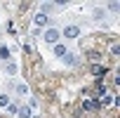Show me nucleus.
<instances>
[{
	"mask_svg": "<svg viewBox=\"0 0 120 118\" xmlns=\"http://www.w3.org/2000/svg\"><path fill=\"white\" fill-rule=\"evenodd\" d=\"M108 10H111V12H120V3H111Z\"/></svg>",
	"mask_w": 120,
	"mask_h": 118,
	"instance_id": "12",
	"label": "nucleus"
},
{
	"mask_svg": "<svg viewBox=\"0 0 120 118\" xmlns=\"http://www.w3.org/2000/svg\"><path fill=\"white\" fill-rule=\"evenodd\" d=\"M59 38H61V31H56V28H47V31H45V43L56 45V43H59Z\"/></svg>",
	"mask_w": 120,
	"mask_h": 118,
	"instance_id": "1",
	"label": "nucleus"
},
{
	"mask_svg": "<svg viewBox=\"0 0 120 118\" xmlns=\"http://www.w3.org/2000/svg\"><path fill=\"white\" fill-rule=\"evenodd\" d=\"M17 116H19V118H31V109H28V106H21V109L17 111Z\"/></svg>",
	"mask_w": 120,
	"mask_h": 118,
	"instance_id": "7",
	"label": "nucleus"
},
{
	"mask_svg": "<svg viewBox=\"0 0 120 118\" xmlns=\"http://www.w3.org/2000/svg\"><path fill=\"white\" fill-rule=\"evenodd\" d=\"M10 104V99H7V94H0V106H7Z\"/></svg>",
	"mask_w": 120,
	"mask_h": 118,
	"instance_id": "13",
	"label": "nucleus"
},
{
	"mask_svg": "<svg viewBox=\"0 0 120 118\" xmlns=\"http://www.w3.org/2000/svg\"><path fill=\"white\" fill-rule=\"evenodd\" d=\"M17 92L26 97V94H28V85H26V83H19V85H17Z\"/></svg>",
	"mask_w": 120,
	"mask_h": 118,
	"instance_id": "10",
	"label": "nucleus"
},
{
	"mask_svg": "<svg viewBox=\"0 0 120 118\" xmlns=\"http://www.w3.org/2000/svg\"><path fill=\"white\" fill-rule=\"evenodd\" d=\"M54 54L64 59V57L68 54V50H66V45H61V43H56V45H54Z\"/></svg>",
	"mask_w": 120,
	"mask_h": 118,
	"instance_id": "3",
	"label": "nucleus"
},
{
	"mask_svg": "<svg viewBox=\"0 0 120 118\" xmlns=\"http://www.w3.org/2000/svg\"><path fill=\"white\" fill-rule=\"evenodd\" d=\"M10 57H12V52H10V47H7V45H0V59H3V62H7Z\"/></svg>",
	"mask_w": 120,
	"mask_h": 118,
	"instance_id": "4",
	"label": "nucleus"
},
{
	"mask_svg": "<svg viewBox=\"0 0 120 118\" xmlns=\"http://www.w3.org/2000/svg\"><path fill=\"white\" fill-rule=\"evenodd\" d=\"M47 21H49V17H45V14H38L35 17V26H45Z\"/></svg>",
	"mask_w": 120,
	"mask_h": 118,
	"instance_id": "8",
	"label": "nucleus"
},
{
	"mask_svg": "<svg viewBox=\"0 0 120 118\" xmlns=\"http://www.w3.org/2000/svg\"><path fill=\"white\" fill-rule=\"evenodd\" d=\"M61 35H64V38H78V35H80V28H78V26H66Z\"/></svg>",
	"mask_w": 120,
	"mask_h": 118,
	"instance_id": "2",
	"label": "nucleus"
},
{
	"mask_svg": "<svg viewBox=\"0 0 120 118\" xmlns=\"http://www.w3.org/2000/svg\"><path fill=\"white\" fill-rule=\"evenodd\" d=\"M104 17H106V10H101V7H97V10H94V19H97V21H101Z\"/></svg>",
	"mask_w": 120,
	"mask_h": 118,
	"instance_id": "9",
	"label": "nucleus"
},
{
	"mask_svg": "<svg viewBox=\"0 0 120 118\" xmlns=\"http://www.w3.org/2000/svg\"><path fill=\"white\" fill-rule=\"evenodd\" d=\"M106 71H108L106 66H92V73H94V76H101V78H104V76H106Z\"/></svg>",
	"mask_w": 120,
	"mask_h": 118,
	"instance_id": "5",
	"label": "nucleus"
},
{
	"mask_svg": "<svg viewBox=\"0 0 120 118\" xmlns=\"http://www.w3.org/2000/svg\"><path fill=\"white\" fill-rule=\"evenodd\" d=\"M99 106H101L99 102H90V99H87V102H82V109H87V111H92V109H99Z\"/></svg>",
	"mask_w": 120,
	"mask_h": 118,
	"instance_id": "6",
	"label": "nucleus"
},
{
	"mask_svg": "<svg viewBox=\"0 0 120 118\" xmlns=\"http://www.w3.org/2000/svg\"><path fill=\"white\" fill-rule=\"evenodd\" d=\"M7 111H10V113H17L19 106H17V104H7Z\"/></svg>",
	"mask_w": 120,
	"mask_h": 118,
	"instance_id": "14",
	"label": "nucleus"
},
{
	"mask_svg": "<svg viewBox=\"0 0 120 118\" xmlns=\"http://www.w3.org/2000/svg\"><path fill=\"white\" fill-rule=\"evenodd\" d=\"M64 62H66V64H68V66H73V64H75V62H78V59H75V57H73V54H66V57H64Z\"/></svg>",
	"mask_w": 120,
	"mask_h": 118,
	"instance_id": "11",
	"label": "nucleus"
}]
</instances>
